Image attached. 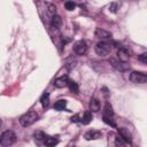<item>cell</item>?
Segmentation results:
<instances>
[{"instance_id":"1","label":"cell","mask_w":147,"mask_h":147,"mask_svg":"<svg viewBox=\"0 0 147 147\" xmlns=\"http://www.w3.org/2000/svg\"><path fill=\"white\" fill-rule=\"evenodd\" d=\"M37 119H38V114L34 110H30V111H28V113H25L24 115L21 116L20 123H21L22 126L28 127V126L32 125Z\"/></svg>"},{"instance_id":"2","label":"cell","mask_w":147,"mask_h":147,"mask_svg":"<svg viewBox=\"0 0 147 147\" xmlns=\"http://www.w3.org/2000/svg\"><path fill=\"white\" fill-rule=\"evenodd\" d=\"M16 141V134L11 131V130H7L3 131L0 136V145L3 147L10 146Z\"/></svg>"},{"instance_id":"3","label":"cell","mask_w":147,"mask_h":147,"mask_svg":"<svg viewBox=\"0 0 147 147\" xmlns=\"http://www.w3.org/2000/svg\"><path fill=\"white\" fill-rule=\"evenodd\" d=\"M111 51V45L105 40L102 41H99L96 45H95V53L100 56H107Z\"/></svg>"},{"instance_id":"4","label":"cell","mask_w":147,"mask_h":147,"mask_svg":"<svg viewBox=\"0 0 147 147\" xmlns=\"http://www.w3.org/2000/svg\"><path fill=\"white\" fill-rule=\"evenodd\" d=\"M130 80L136 84H145L147 83V75L140 71H132L130 74Z\"/></svg>"},{"instance_id":"5","label":"cell","mask_w":147,"mask_h":147,"mask_svg":"<svg viewBox=\"0 0 147 147\" xmlns=\"http://www.w3.org/2000/svg\"><path fill=\"white\" fill-rule=\"evenodd\" d=\"M86 51H87V46L84 40H78L74 44V52L77 55H84L86 53Z\"/></svg>"},{"instance_id":"6","label":"cell","mask_w":147,"mask_h":147,"mask_svg":"<svg viewBox=\"0 0 147 147\" xmlns=\"http://www.w3.org/2000/svg\"><path fill=\"white\" fill-rule=\"evenodd\" d=\"M109 63L116 69V70H118V71H125L129 67L125 64V62H122V61H117L116 59H114V57H110V60H109Z\"/></svg>"},{"instance_id":"7","label":"cell","mask_w":147,"mask_h":147,"mask_svg":"<svg viewBox=\"0 0 147 147\" xmlns=\"http://www.w3.org/2000/svg\"><path fill=\"white\" fill-rule=\"evenodd\" d=\"M95 37L99 38V39L105 40V39L111 38V33H110L109 31H106V30L101 29V28H96V29H95Z\"/></svg>"},{"instance_id":"8","label":"cell","mask_w":147,"mask_h":147,"mask_svg":"<svg viewBox=\"0 0 147 147\" xmlns=\"http://www.w3.org/2000/svg\"><path fill=\"white\" fill-rule=\"evenodd\" d=\"M84 137L86 140H95V139H100L102 137V133L96 130H91V131H87Z\"/></svg>"},{"instance_id":"9","label":"cell","mask_w":147,"mask_h":147,"mask_svg":"<svg viewBox=\"0 0 147 147\" xmlns=\"http://www.w3.org/2000/svg\"><path fill=\"white\" fill-rule=\"evenodd\" d=\"M117 56H118V60H119V61L125 62V63H126V62L129 61V59H130L129 52H127L125 48H123V47L118 48V51H117Z\"/></svg>"},{"instance_id":"10","label":"cell","mask_w":147,"mask_h":147,"mask_svg":"<svg viewBox=\"0 0 147 147\" xmlns=\"http://www.w3.org/2000/svg\"><path fill=\"white\" fill-rule=\"evenodd\" d=\"M68 80H69V79H68L67 76H61V77H59V78H56V79L54 80V86L57 87V88H62V87L67 86Z\"/></svg>"},{"instance_id":"11","label":"cell","mask_w":147,"mask_h":147,"mask_svg":"<svg viewBox=\"0 0 147 147\" xmlns=\"http://www.w3.org/2000/svg\"><path fill=\"white\" fill-rule=\"evenodd\" d=\"M61 24H62V20H61V17L59 16V15H53L52 16V21H51V25H52V28L53 29H60L61 28Z\"/></svg>"},{"instance_id":"12","label":"cell","mask_w":147,"mask_h":147,"mask_svg":"<svg viewBox=\"0 0 147 147\" xmlns=\"http://www.w3.org/2000/svg\"><path fill=\"white\" fill-rule=\"evenodd\" d=\"M118 133H119V137H121L126 144H127V142H129V144L131 142V134L129 133V131H126L125 129L122 127V129H118Z\"/></svg>"},{"instance_id":"13","label":"cell","mask_w":147,"mask_h":147,"mask_svg":"<svg viewBox=\"0 0 147 147\" xmlns=\"http://www.w3.org/2000/svg\"><path fill=\"white\" fill-rule=\"evenodd\" d=\"M90 109L93 113H96L100 110V101L98 99H92L90 101Z\"/></svg>"},{"instance_id":"14","label":"cell","mask_w":147,"mask_h":147,"mask_svg":"<svg viewBox=\"0 0 147 147\" xmlns=\"http://www.w3.org/2000/svg\"><path fill=\"white\" fill-rule=\"evenodd\" d=\"M65 107H67V100H63V99L57 100V101L54 103V109H55V110H59V111L64 110Z\"/></svg>"},{"instance_id":"15","label":"cell","mask_w":147,"mask_h":147,"mask_svg":"<svg viewBox=\"0 0 147 147\" xmlns=\"http://www.w3.org/2000/svg\"><path fill=\"white\" fill-rule=\"evenodd\" d=\"M57 142H59V139H56L55 137H49V136H46V138H45V140H44V145L49 146V147L55 146Z\"/></svg>"},{"instance_id":"16","label":"cell","mask_w":147,"mask_h":147,"mask_svg":"<svg viewBox=\"0 0 147 147\" xmlns=\"http://www.w3.org/2000/svg\"><path fill=\"white\" fill-rule=\"evenodd\" d=\"M103 116L106 117H109V118H113L114 116V110H113V107L110 106V103H106L105 106V109H103Z\"/></svg>"},{"instance_id":"17","label":"cell","mask_w":147,"mask_h":147,"mask_svg":"<svg viewBox=\"0 0 147 147\" xmlns=\"http://www.w3.org/2000/svg\"><path fill=\"white\" fill-rule=\"evenodd\" d=\"M92 114H91V111H85L84 113V115H83V117L80 118V122L84 124V125H87V124H90L91 123V121H92Z\"/></svg>"},{"instance_id":"18","label":"cell","mask_w":147,"mask_h":147,"mask_svg":"<svg viewBox=\"0 0 147 147\" xmlns=\"http://www.w3.org/2000/svg\"><path fill=\"white\" fill-rule=\"evenodd\" d=\"M33 137H34V139H36V141L38 144H44V140L46 138V134L42 131H36L34 134H33Z\"/></svg>"},{"instance_id":"19","label":"cell","mask_w":147,"mask_h":147,"mask_svg":"<svg viewBox=\"0 0 147 147\" xmlns=\"http://www.w3.org/2000/svg\"><path fill=\"white\" fill-rule=\"evenodd\" d=\"M68 86H69V90L72 92V93H78L79 92V87H78V85H77V83L76 82H74V80H68V84H67Z\"/></svg>"},{"instance_id":"20","label":"cell","mask_w":147,"mask_h":147,"mask_svg":"<svg viewBox=\"0 0 147 147\" xmlns=\"http://www.w3.org/2000/svg\"><path fill=\"white\" fill-rule=\"evenodd\" d=\"M40 103L42 106V108H47L48 105H49V94L46 92L42 94V96L40 98Z\"/></svg>"},{"instance_id":"21","label":"cell","mask_w":147,"mask_h":147,"mask_svg":"<svg viewBox=\"0 0 147 147\" xmlns=\"http://www.w3.org/2000/svg\"><path fill=\"white\" fill-rule=\"evenodd\" d=\"M46 7H47V11H48V14L49 15H55L56 14V6L55 5H53V3H46Z\"/></svg>"},{"instance_id":"22","label":"cell","mask_w":147,"mask_h":147,"mask_svg":"<svg viewBox=\"0 0 147 147\" xmlns=\"http://www.w3.org/2000/svg\"><path fill=\"white\" fill-rule=\"evenodd\" d=\"M64 7H65L67 10H74L76 8V3L74 1H65Z\"/></svg>"},{"instance_id":"23","label":"cell","mask_w":147,"mask_h":147,"mask_svg":"<svg viewBox=\"0 0 147 147\" xmlns=\"http://www.w3.org/2000/svg\"><path fill=\"white\" fill-rule=\"evenodd\" d=\"M103 122H105V123H107L108 125L113 126V127H115V126H116V124H115V122L113 121V118H109V117H106V116H103Z\"/></svg>"},{"instance_id":"24","label":"cell","mask_w":147,"mask_h":147,"mask_svg":"<svg viewBox=\"0 0 147 147\" xmlns=\"http://www.w3.org/2000/svg\"><path fill=\"white\" fill-rule=\"evenodd\" d=\"M115 144L117 145V146H124L126 142L121 138V137H116V140H115Z\"/></svg>"},{"instance_id":"25","label":"cell","mask_w":147,"mask_h":147,"mask_svg":"<svg viewBox=\"0 0 147 147\" xmlns=\"http://www.w3.org/2000/svg\"><path fill=\"white\" fill-rule=\"evenodd\" d=\"M117 3L116 2H113V3H110V6H109V10L111 11V13H116L117 11Z\"/></svg>"},{"instance_id":"26","label":"cell","mask_w":147,"mask_h":147,"mask_svg":"<svg viewBox=\"0 0 147 147\" xmlns=\"http://www.w3.org/2000/svg\"><path fill=\"white\" fill-rule=\"evenodd\" d=\"M139 60H140L142 63H147V54H146V53H142V54L139 56Z\"/></svg>"},{"instance_id":"27","label":"cell","mask_w":147,"mask_h":147,"mask_svg":"<svg viewBox=\"0 0 147 147\" xmlns=\"http://www.w3.org/2000/svg\"><path fill=\"white\" fill-rule=\"evenodd\" d=\"M78 119H79V116L78 115H75V116L71 117V122H78Z\"/></svg>"},{"instance_id":"28","label":"cell","mask_w":147,"mask_h":147,"mask_svg":"<svg viewBox=\"0 0 147 147\" xmlns=\"http://www.w3.org/2000/svg\"><path fill=\"white\" fill-rule=\"evenodd\" d=\"M1 124H2V122H1V119H0V126H1Z\"/></svg>"}]
</instances>
